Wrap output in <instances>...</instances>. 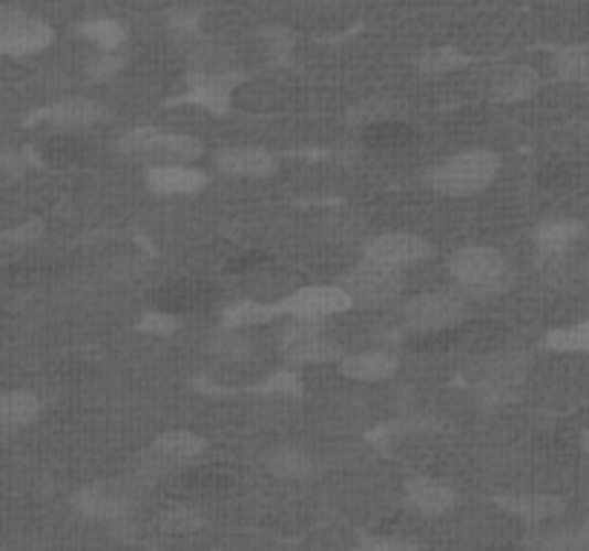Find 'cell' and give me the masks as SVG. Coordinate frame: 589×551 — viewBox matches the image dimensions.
Wrapping results in <instances>:
<instances>
[{"label": "cell", "instance_id": "6da1fadb", "mask_svg": "<svg viewBox=\"0 0 589 551\" xmlns=\"http://www.w3.org/2000/svg\"><path fill=\"white\" fill-rule=\"evenodd\" d=\"M497 168H501V159L495 153L465 150V153L451 155L440 168L431 170L429 184L446 196H472V193H481L483 187L492 184Z\"/></svg>", "mask_w": 589, "mask_h": 551}, {"label": "cell", "instance_id": "7a4b0ae2", "mask_svg": "<svg viewBox=\"0 0 589 551\" xmlns=\"http://www.w3.org/2000/svg\"><path fill=\"white\" fill-rule=\"evenodd\" d=\"M449 273L474 296H492L510 284V264L495 247H463L449 259Z\"/></svg>", "mask_w": 589, "mask_h": 551}, {"label": "cell", "instance_id": "3957f363", "mask_svg": "<svg viewBox=\"0 0 589 551\" xmlns=\"http://www.w3.org/2000/svg\"><path fill=\"white\" fill-rule=\"evenodd\" d=\"M282 356L288 365H325L340 359V345L322 334L317 320H291L282 331Z\"/></svg>", "mask_w": 589, "mask_h": 551}, {"label": "cell", "instance_id": "277c9868", "mask_svg": "<svg viewBox=\"0 0 589 551\" xmlns=\"http://www.w3.org/2000/svg\"><path fill=\"white\" fill-rule=\"evenodd\" d=\"M52 44V30L18 7H0V55L23 58Z\"/></svg>", "mask_w": 589, "mask_h": 551}, {"label": "cell", "instance_id": "5b68a950", "mask_svg": "<svg viewBox=\"0 0 589 551\" xmlns=\"http://www.w3.org/2000/svg\"><path fill=\"white\" fill-rule=\"evenodd\" d=\"M463 316V299L451 296V293H426V296H415L403 307L406 327L417 334H443L451 325H458Z\"/></svg>", "mask_w": 589, "mask_h": 551}, {"label": "cell", "instance_id": "8992f818", "mask_svg": "<svg viewBox=\"0 0 589 551\" xmlns=\"http://www.w3.org/2000/svg\"><path fill=\"white\" fill-rule=\"evenodd\" d=\"M354 307L349 291L342 284H313V288H299V291L288 293L279 302V313L291 316V320H325V316H336Z\"/></svg>", "mask_w": 589, "mask_h": 551}, {"label": "cell", "instance_id": "52a82bcc", "mask_svg": "<svg viewBox=\"0 0 589 551\" xmlns=\"http://www.w3.org/2000/svg\"><path fill=\"white\" fill-rule=\"evenodd\" d=\"M342 288L349 291L354 305L363 307L388 305L403 288L400 270L383 268V264H374V261H363L357 270H351V273L345 276Z\"/></svg>", "mask_w": 589, "mask_h": 551}, {"label": "cell", "instance_id": "ba28073f", "mask_svg": "<svg viewBox=\"0 0 589 551\" xmlns=\"http://www.w3.org/2000/svg\"><path fill=\"white\" fill-rule=\"evenodd\" d=\"M431 245L415 233H386V236H377L372 245L365 247V261H374V264H383V268L400 270L411 268L417 261L429 259Z\"/></svg>", "mask_w": 589, "mask_h": 551}, {"label": "cell", "instance_id": "9c48e42d", "mask_svg": "<svg viewBox=\"0 0 589 551\" xmlns=\"http://www.w3.org/2000/svg\"><path fill=\"white\" fill-rule=\"evenodd\" d=\"M147 187L159 196H193L207 187V175L190 164L170 161V164H156L147 170Z\"/></svg>", "mask_w": 589, "mask_h": 551}, {"label": "cell", "instance_id": "30bf717a", "mask_svg": "<svg viewBox=\"0 0 589 551\" xmlns=\"http://www.w3.org/2000/svg\"><path fill=\"white\" fill-rule=\"evenodd\" d=\"M521 385H524V356H497L483 374L481 397L486 402H506V399L517 397Z\"/></svg>", "mask_w": 589, "mask_h": 551}, {"label": "cell", "instance_id": "8fae6325", "mask_svg": "<svg viewBox=\"0 0 589 551\" xmlns=\"http://www.w3.org/2000/svg\"><path fill=\"white\" fill-rule=\"evenodd\" d=\"M75 508H78L84 517H93V520H116V517L130 511V500H127V494L118 491L116 486L95 483V486L84 488V491L75 497Z\"/></svg>", "mask_w": 589, "mask_h": 551}, {"label": "cell", "instance_id": "7c38bea8", "mask_svg": "<svg viewBox=\"0 0 589 551\" xmlns=\"http://www.w3.org/2000/svg\"><path fill=\"white\" fill-rule=\"evenodd\" d=\"M216 164L222 173L242 175V179H263V175L274 173L277 159L268 150L259 147H231L216 155Z\"/></svg>", "mask_w": 589, "mask_h": 551}, {"label": "cell", "instance_id": "4fadbf2b", "mask_svg": "<svg viewBox=\"0 0 589 551\" xmlns=\"http://www.w3.org/2000/svg\"><path fill=\"white\" fill-rule=\"evenodd\" d=\"M540 273L558 291H581L587 284V259L575 253V247L564 253H549L540 261Z\"/></svg>", "mask_w": 589, "mask_h": 551}, {"label": "cell", "instance_id": "5bb4252c", "mask_svg": "<svg viewBox=\"0 0 589 551\" xmlns=\"http://www.w3.org/2000/svg\"><path fill=\"white\" fill-rule=\"evenodd\" d=\"M406 500H408V506L415 508V511H420V515L440 517V515H449L451 508H454V503H458V497H454V491H451L449 486L437 483V479L417 477V479H408Z\"/></svg>", "mask_w": 589, "mask_h": 551}, {"label": "cell", "instance_id": "9a60e30c", "mask_svg": "<svg viewBox=\"0 0 589 551\" xmlns=\"http://www.w3.org/2000/svg\"><path fill=\"white\" fill-rule=\"evenodd\" d=\"M41 118L61 130H84V127H93V123L104 121L107 118V109L101 104L89 101V98H69V101H61L55 107L44 109Z\"/></svg>", "mask_w": 589, "mask_h": 551}, {"label": "cell", "instance_id": "2e32d148", "mask_svg": "<svg viewBox=\"0 0 589 551\" xmlns=\"http://www.w3.org/2000/svg\"><path fill=\"white\" fill-rule=\"evenodd\" d=\"M213 302V288L204 282H175L159 293V307L175 316L182 313H196Z\"/></svg>", "mask_w": 589, "mask_h": 551}, {"label": "cell", "instance_id": "e0dca14e", "mask_svg": "<svg viewBox=\"0 0 589 551\" xmlns=\"http://www.w3.org/2000/svg\"><path fill=\"white\" fill-rule=\"evenodd\" d=\"M397 356L392 350H365V354H354L349 359H342V374L357 382H379L388 379L397 370Z\"/></svg>", "mask_w": 589, "mask_h": 551}, {"label": "cell", "instance_id": "ac0fdd59", "mask_svg": "<svg viewBox=\"0 0 589 551\" xmlns=\"http://www.w3.org/2000/svg\"><path fill=\"white\" fill-rule=\"evenodd\" d=\"M538 73H532L529 66H510V69L497 73V78L492 80V98L503 104L524 101V98L538 93Z\"/></svg>", "mask_w": 589, "mask_h": 551}, {"label": "cell", "instance_id": "d6986e66", "mask_svg": "<svg viewBox=\"0 0 589 551\" xmlns=\"http://www.w3.org/2000/svg\"><path fill=\"white\" fill-rule=\"evenodd\" d=\"M497 506L510 515L521 517L526 522H544L553 520L564 511V503L558 497H546V494H521V497H497Z\"/></svg>", "mask_w": 589, "mask_h": 551}, {"label": "cell", "instance_id": "ffe728a7", "mask_svg": "<svg viewBox=\"0 0 589 551\" xmlns=\"http://www.w3.org/2000/svg\"><path fill=\"white\" fill-rule=\"evenodd\" d=\"M583 236V222H575V218H558V222H546L535 233V245H538L540 256L549 253H564V250H572Z\"/></svg>", "mask_w": 589, "mask_h": 551}, {"label": "cell", "instance_id": "44dd1931", "mask_svg": "<svg viewBox=\"0 0 589 551\" xmlns=\"http://www.w3.org/2000/svg\"><path fill=\"white\" fill-rule=\"evenodd\" d=\"M41 413V399L26 391L0 393V431L23 429Z\"/></svg>", "mask_w": 589, "mask_h": 551}, {"label": "cell", "instance_id": "7402d4cb", "mask_svg": "<svg viewBox=\"0 0 589 551\" xmlns=\"http://www.w3.org/2000/svg\"><path fill=\"white\" fill-rule=\"evenodd\" d=\"M153 451L170 463H179V460L199 457L204 451V440L193 431H168L156 440Z\"/></svg>", "mask_w": 589, "mask_h": 551}, {"label": "cell", "instance_id": "603a6c76", "mask_svg": "<svg viewBox=\"0 0 589 551\" xmlns=\"http://www.w3.org/2000/svg\"><path fill=\"white\" fill-rule=\"evenodd\" d=\"M274 316H282L279 305H268V302H259V299H242L236 305H231L225 311V327H254L265 325Z\"/></svg>", "mask_w": 589, "mask_h": 551}, {"label": "cell", "instance_id": "cb8c5ba5", "mask_svg": "<svg viewBox=\"0 0 589 551\" xmlns=\"http://www.w3.org/2000/svg\"><path fill=\"white\" fill-rule=\"evenodd\" d=\"M265 465L270 468V474H277L282 479H306L313 474V460L308 457L306 451L291 449V445H285V449H277L265 460Z\"/></svg>", "mask_w": 589, "mask_h": 551}, {"label": "cell", "instance_id": "d4e9b609", "mask_svg": "<svg viewBox=\"0 0 589 551\" xmlns=\"http://www.w3.org/2000/svg\"><path fill=\"white\" fill-rule=\"evenodd\" d=\"M211 350L218 359H225V363H248L250 356L256 354V342L242 327H225L211 342Z\"/></svg>", "mask_w": 589, "mask_h": 551}, {"label": "cell", "instance_id": "484cf974", "mask_svg": "<svg viewBox=\"0 0 589 551\" xmlns=\"http://www.w3.org/2000/svg\"><path fill=\"white\" fill-rule=\"evenodd\" d=\"M365 141L377 150H406L411 141H415V130H408L406 123H397L392 118L377 123H368V132H365Z\"/></svg>", "mask_w": 589, "mask_h": 551}, {"label": "cell", "instance_id": "4316f807", "mask_svg": "<svg viewBox=\"0 0 589 551\" xmlns=\"http://www.w3.org/2000/svg\"><path fill=\"white\" fill-rule=\"evenodd\" d=\"M184 491L196 494V497H211V494H222L227 488H233V474L225 468H199V472L188 474L182 479Z\"/></svg>", "mask_w": 589, "mask_h": 551}, {"label": "cell", "instance_id": "83f0119b", "mask_svg": "<svg viewBox=\"0 0 589 551\" xmlns=\"http://www.w3.org/2000/svg\"><path fill=\"white\" fill-rule=\"evenodd\" d=\"M78 35L87 37V41H93L95 46H101L104 52H113L125 44L127 32L118 21H109V18H95V21L81 23Z\"/></svg>", "mask_w": 589, "mask_h": 551}, {"label": "cell", "instance_id": "f1b7e54d", "mask_svg": "<svg viewBox=\"0 0 589 551\" xmlns=\"http://www.w3.org/2000/svg\"><path fill=\"white\" fill-rule=\"evenodd\" d=\"M156 155L184 164V161H193L202 155V141L193 136H184V132H161Z\"/></svg>", "mask_w": 589, "mask_h": 551}, {"label": "cell", "instance_id": "f546056e", "mask_svg": "<svg viewBox=\"0 0 589 551\" xmlns=\"http://www.w3.org/2000/svg\"><path fill=\"white\" fill-rule=\"evenodd\" d=\"M546 348L560 350V354H583L589 348V325L578 322L572 327H558L546 336Z\"/></svg>", "mask_w": 589, "mask_h": 551}, {"label": "cell", "instance_id": "4dcf8cb0", "mask_svg": "<svg viewBox=\"0 0 589 551\" xmlns=\"http://www.w3.org/2000/svg\"><path fill=\"white\" fill-rule=\"evenodd\" d=\"M555 69L564 80H587V50L581 44L560 46L555 52Z\"/></svg>", "mask_w": 589, "mask_h": 551}, {"label": "cell", "instance_id": "1f68e13d", "mask_svg": "<svg viewBox=\"0 0 589 551\" xmlns=\"http://www.w3.org/2000/svg\"><path fill=\"white\" fill-rule=\"evenodd\" d=\"M204 517L199 515L196 508L190 506H173L161 515V529L170 531V534H188V531L202 529Z\"/></svg>", "mask_w": 589, "mask_h": 551}, {"label": "cell", "instance_id": "d6a6232c", "mask_svg": "<svg viewBox=\"0 0 589 551\" xmlns=\"http://www.w3.org/2000/svg\"><path fill=\"white\" fill-rule=\"evenodd\" d=\"M259 393H268V397H299L302 393V379H299L297 370H277V374H270L259 388Z\"/></svg>", "mask_w": 589, "mask_h": 551}, {"label": "cell", "instance_id": "836d02e7", "mask_svg": "<svg viewBox=\"0 0 589 551\" xmlns=\"http://www.w3.org/2000/svg\"><path fill=\"white\" fill-rule=\"evenodd\" d=\"M159 138L161 132L153 130V127H139V130L127 132L125 138H121V150L130 155H156V147H159Z\"/></svg>", "mask_w": 589, "mask_h": 551}, {"label": "cell", "instance_id": "e575fe53", "mask_svg": "<svg viewBox=\"0 0 589 551\" xmlns=\"http://www.w3.org/2000/svg\"><path fill=\"white\" fill-rule=\"evenodd\" d=\"M465 64H469V58L454 50H431L429 55L420 61L422 73H431V75L451 73V69H460V66H465Z\"/></svg>", "mask_w": 589, "mask_h": 551}, {"label": "cell", "instance_id": "d590c367", "mask_svg": "<svg viewBox=\"0 0 589 551\" xmlns=\"http://www.w3.org/2000/svg\"><path fill=\"white\" fill-rule=\"evenodd\" d=\"M529 545H538V549H583L587 545V531L583 529H572V531H560V534L553 537H532Z\"/></svg>", "mask_w": 589, "mask_h": 551}, {"label": "cell", "instance_id": "8d00e7d4", "mask_svg": "<svg viewBox=\"0 0 589 551\" xmlns=\"http://www.w3.org/2000/svg\"><path fill=\"white\" fill-rule=\"evenodd\" d=\"M179 325H182V320L175 316V313L170 311H156V313H147L144 320L139 322V331H147V334H159V336H168V334H175L179 331Z\"/></svg>", "mask_w": 589, "mask_h": 551}, {"label": "cell", "instance_id": "74e56055", "mask_svg": "<svg viewBox=\"0 0 589 551\" xmlns=\"http://www.w3.org/2000/svg\"><path fill=\"white\" fill-rule=\"evenodd\" d=\"M121 66H125V58H121V55H116V50L104 52L101 58L89 66V78L107 80V78H113V75H118V69H121Z\"/></svg>", "mask_w": 589, "mask_h": 551}, {"label": "cell", "instance_id": "f35d334b", "mask_svg": "<svg viewBox=\"0 0 589 551\" xmlns=\"http://www.w3.org/2000/svg\"><path fill=\"white\" fill-rule=\"evenodd\" d=\"M388 118V104H363L360 109L351 112V121L354 123H377Z\"/></svg>", "mask_w": 589, "mask_h": 551}, {"label": "cell", "instance_id": "ab89813d", "mask_svg": "<svg viewBox=\"0 0 589 551\" xmlns=\"http://www.w3.org/2000/svg\"><path fill=\"white\" fill-rule=\"evenodd\" d=\"M368 549H408L411 543L406 540H386V537H374V540H365Z\"/></svg>", "mask_w": 589, "mask_h": 551}, {"label": "cell", "instance_id": "60d3db41", "mask_svg": "<svg viewBox=\"0 0 589 551\" xmlns=\"http://www.w3.org/2000/svg\"><path fill=\"white\" fill-rule=\"evenodd\" d=\"M196 23H199V15H193V12H175L173 15L175 30H196Z\"/></svg>", "mask_w": 589, "mask_h": 551}]
</instances>
